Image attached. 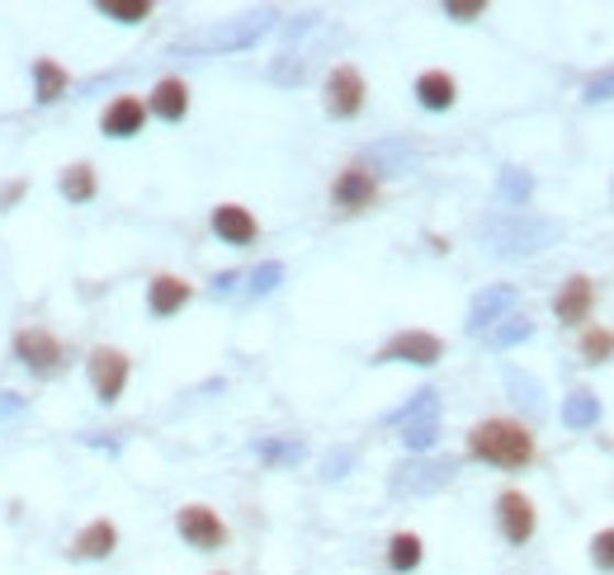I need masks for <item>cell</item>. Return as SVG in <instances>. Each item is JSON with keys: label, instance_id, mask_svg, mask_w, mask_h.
Returning <instances> with one entry per match:
<instances>
[{"label": "cell", "instance_id": "obj_13", "mask_svg": "<svg viewBox=\"0 0 614 575\" xmlns=\"http://www.w3.org/2000/svg\"><path fill=\"white\" fill-rule=\"evenodd\" d=\"M142 127H147V100H137V94H119V100L104 104L100 133H104L109 142H129V137L142 133Z\"/></svg>", "mask_w": 614, "mask_h": 575}, {"label": "cell", "instance_id": "obj_27", "mask_svg": "<svg viewBox=\"0 0 614 575\" xmlns=\"http://www.w3.org/2000/svg\"><path fill=\"white\" fill-rule=\"evenodd\" d=\"M303 439H260L256 443V458L265 462V467H298L303 462Z\"/></svg>", "mask_w": 614, "mask_h": 575}, {"label": "cell", "instance_id": "obj_18", "mask_svg": "<svg viewBox=\"0 0 614 575\" xmlns=\"http://www.w3.org/2000/svg\"><path fill=\"white\" fill-rule=\"evenodd\" d=\"M147 114H156L161 123H180L189 114V86L180 76H161V81L152 86L147 94Z\"/></svg>", "mask_w": 614, "mask_h": 575}, {"label": "cell", "instance_id": "obj_5", "mask_svg": "<svg viewBox=\"0 0 614 575\" xmlns=\"http://www.w3.org/2000/svg\"><path fill=\"white\" fill-rule=\"evenodd\" d=\"M86 377H90L94 396H100L104 406H114L133 377V359L114 345H100V349H90V359H86Z\"/></svg>", "mask_w": 614, "mask_h": 575}, {"label": "cell", "instance_id": "obj_9", "mask_svg": "<svg viewBox=\"0 0 614 575\" xmlns=\"http://www.w3.org/2000/svg\"><path fill=\"white\" fill-rule=\"evenodd\" d=\"M176 533L185 538V548H194V552H223L227 548V523L217 519V509H209V505H185L176 515Z\"/></svg>", "mask_w": 614, "mask_h": 575}, {"label": "cell", "instance_id": "obj_29", "mask_svg": "<svg viewBox=\"0 0 614 575\" xmlns=\"http://www.w3.org/2000/svg\"><path fill=\"white\" fill-rule=\"evenodd\" d=\"M577 354L587 359V363H610V359H614V330H605V326H591V330H581V340H577Z\"/></svg>", "mask_w": 614, "mask_h": 575}, {"label": "cell", "instance_id": "obj_34", "mask_svg": "<svg viewBox=\"0 0 614 575\" xmlns=\"http://www.w3.org/2000/svg\"><path fill=\"white\" fill-rule=\"evenodd\" d=\"M350 467H355V449H331L322 458V482H341Z\"/></svg>", "mask_w": 614, "mask_h": 575}, {"label": "cell", "instance_id": "obj_7", "mask_svg": "<svg viewBox=\"0 0 614 575\" xmlns=\"http://www.w3.org/2000/svg\"><path fill=\"white\" fill-rule=\"evenodd\" d=\"M10 349H14V359H20L34 377H53V373H62V363H67V359H62V340L53 330H43V326L14 330Z\"/></svg>", "mask_w": 614, "mask_h": 575}, {"label": "cell", "instance_id": "obj_2", "mask_svg": "<svg viewBox=\"0 0 614 575\" xmlns=\"http://www.w3.org/2000/svg\"><path fill=\"white\" fill-rule=\"evenodd\" d=\"M468 458L487 462V467H501V472H520L534 462V429L492 415V420L468 429Z\"/></svg>", "mask_w": 614, "mask_h": 575}, {"label": "cell", "instance_id": "obj_16", "mask_svg": "<svg viewBox=\"0 0 614 575\" xmlns=\"http://www.w3.org/2000/svg\"><path fill=\"white\" fill-rule=\"evenodd\" d=\"M119 548V529L109 519H90L81 533L71 538V562H109Z\"/></svg>", "mask_w": 614, "mask_h": 575}, {"label": "cell", "instance_id": "obj_19", "mask_svg": "<svg viewBox=\"0 0 614 575\" xmlns=\"http://www.w3.org/2000/svg\"><path fill=\"white\" fill-rule=\"evenodd\" d=\"M454 100H459V81L449 71H421L416 76V104L425 114H449Z\"/></svg>", "mask_w": 614, "mask_h": 575}, {"label": "cell", "instance_id": "obj_12", "mask_svg": "<svg viewBox=\"0 0 614 575\" xmlns=\"http://www.w3.org/2000/svg\"><path fill=\"white\" fill-rule=\"evenodd\" d=\"M511 307H515V288L511 283H492V288H482V293H472L468 322H464L468 335H487L501 316H511Z\"/></svg>", "mask_w": 614, "mask_h": 575}, {"label": "cell", "instance_id": "obj_15", "mask_svg": "<svg viewBox=\"0 0 614 575\" xmlns=\"http://www.w3.org/2000/svg\"><path fill=\"white\" fill-rule=\"evenodd\" d=\"M213 236L223 246H250L260 236V222L250 217L242 203H217L213 207Z\"/></svg>", "mask_w": 614, "mask_h": 575}, {"label": "cell", "instance_id": "obj_31", "mask_svg": "<svg viewBox=\"0 0 614 575\" xmlns=\"http://www.w3.org/2000/svg\"><path fill=\"white\" fill-rule=\"evenodd\" d=\"M506 392H511L515 402L525 406L529 415H539V410H544V387H539V382H534L529 373H520V369H506Z\"/></svg>", "mask_w": 614, "mask_h": 575}, {"label": "cell", "instance_id": "obj_33", "mask_svg": "<svg viewBox=\"0 0 614 575\" xmlns=\"http://www.w3.org/2000/svg\"><path fill=\"white\" fill-rule=\"evenodd\" d=\"M581 100H587V104H610V100H614V67L595 71L591 81L581 86Z\"/></svg>", "mask_w": 614, "mask_h": 575}, {"label": "cell", "instance_id": "obj_1", "mask_svg": "<svg viewBox=\"0 0 614 575\" xmlns=\"http://www.w3.org/2000/svg\"><path fill=\"white\" fill-rule=\"evenodd\" d=\"M562 241V222L539 217V213H501L492 222H482V250L496 260H525L548 246Z\"/></svg>", "mask_w": 614, "mask_h": 575}, {"label": "cell", "instance_id": "obj_25", "mask_svg": "<svg viewBox=\"0 0 614 575\" xmlns=\"http://www.w3.org/2000/svg\"><path fill=\"white\" fill-rule=\"evenodd\" d=\"M425 562V542L416 533H392L388 538V566L398 575H412Z\"/></svg>", "mask_w": 614, "mask_h": 575}, {"label": "cell", "instance_id": "obj_22", "mask_svg": "<svg viewBox=\"0 0 614 575\" xmlns=\"http://www.w3.org/2000/svg\"><path fill=\"white\" fill-rule=\"evenodd\" d=\"M67 90H71V76L62 71L53 57H38L34 61V100L38 104H57Z\"/></svg>", "mask_w": 614, "mask_h": 575}, {"label": "cell", "instance_id": "obj_23", "mask_svg": "<svg viewBox=\"0 0 614 575\" xmlns=\"http://www.w3.org/2000/svg\"><path fill=\"white\" fill-rule=\"evenodd\" d=\"M388 425H416V420H439V392L435 387H421V392H412V402H402L398 410H388L383 415Z\"/></svg>", "mask_w": 614, "mask_h": 575}, {"label": "cell", "instance_id": "obj_20", "mask_svg": "<svg viewBox=\"0 0 614 575\" xmlns=\"http://www.w3.org/2000/svg\"><path fill=\"white\" fill-rule=\"evenodd\" d=\"M562 425L567 429H595L601 425V396L595 392H587V387H577V392H567L562 396Z\"/></svg>", "mask_w": 614, "mask_h": 575}, {"label": "cell", "instance_id": "obj_3", "mask_svg": "<svg viewBox=\"0 0 614 575\" xmlns=\"http://www.w3.org/2000/svg\"><path fill=\"white\" fill-rule=\"evenodd\" d=\"M275 20H279L275 10H250V14H236V20H223L217 29H209V34L189 38L185 47L189 53H242V47H256L270 34Z\"/></svg>", "mask_w": 614, "mask_h": 575}, {"label": "cell", "instance_id": "obj_40", "mask_svg": "<svg viewBox=\"0 0 614 575\" xmlns=\"http://www.w3.org/2000/svg\"><path fill=\"white\" fill-rule=\"evenodd\" d=\"M213 575H223V571H213Z\"/></svg>", "mask_w": 614, "mask_h": 575}, {"label": "cell", "instance_id": "obj_11", "mask_svg": "<svg viewBox=\"0 0 614 575\" xmlns=\"http://www.w3.org/2000/svg\"><path fill=\"white\" fill-rule=\"evenodd\" d=\"M378 199V170H369L365 161L345 166L336 180H331V203L341 207V213H365V207H373Z\"/></svg>", "mask_w": 614, "mask_h": 575}, {"label": "cell", "instance_id": "obj_30", "mask_svg": "<svg viewBox=\"0 0 614 575\" xmlns=\"http://www.w3.org/2000/svg\"><path fill=\"white\" fill-rule=\"evenodd\" d=\"M402 449L412 458H425L439 443V420H416V425H402Z\"/></svg>", "mask_w": 614, "mask_h": 575}, {"label": "cell", "instance_id": "obj_26", "mask_svg": "<svg viewBox=\"0 0 614 575\" xmlns=\"http://www.w3.org/2000/svg\"><path fill=\"white\" fill-rule=\"evenodd\" d=\"M525 340H534V322H529V316H520V312L501 316V322L487 330V345H492V349H515Z\"/></svg>", "mask_w": 614, "mask_h": 575}, {"label": "cell", "instance_id": "obj_14", "mask_svg": "<svg viewBox=\"0 0 614 575\" xmlns=\"http://www.w3.org/2000/svg\"><path fill=\"white\" fill-rule=\"evenodd\" d=\"M591 307H595V283L587 274H572L558 288V297H554V316L562 326H587Z\"/></svg>", "mask_w": 614, "mask_h": 575}, {"label": "cell", "instance_id": "obj_36", "mask_svg": "<svg viewBox=\"0 0 614 575\" xmlns=\"http://www.w3.org/2000/svg\"><path fill=\"white\" fill-rule=\"evenodd\" d=\"M439 10H445V20H454V24H472L487 10V0H445Z\"/></svg>", "mask_w": 614, "mask_h": 575}, {"label": "cell", "instance_id": "obj_37", "mask_svg": "<svg viewBox=\"0 0 614 575\" xmlns=\"http://www.w3.org/2000/svg\"><path fill=\"white\" fill-rule=\"evenodd\" d=\"M24 194H29V180H5V184H0V213H10V207L20 203Z\"/></svg>", "mask_w": 614, "mask_h": 575}, {"label": "cell", "instance_id": "obj_35", "mask_svg": "<svg viewBox=\"0 0 614 575\" xmlns=\"http://www.w3.org/2000/svg\"><path fill=\"white\" fill-rule=\"evenodd\" d=\"M591 566L595 571H614V529H601L591 538Z\"/></svg>", "mask_w": 614, "mask_h": 575}, {"label": "cell", "instance_id": "obj_4", "mask_svg": "<svg viewBox=\"0 0 614 575\" xmlns=\"http://www.w3.org/2000/svg\"><path fill=\"white\" fill-rule=\"evenodd\" d=\"M454 472H459V462L454 458H406L392 467L388 476V491L392 495H402V500H421V495H435V491H445L454 482Z\"/></svg>", "mask_w": 614, "mask_h": 575}, {"label": "cell", "instance_id": "obj_24", "mask_svg": "<svg viewBox=\"0 0 614 575\" xmlns=\"http://www.w3.org/2000/svg\"><path fill=\"white\" fill-rule=\"evenodd\" d=\"M496 194H501V203H511V213H525V203L534 199V174L520 170V166H501Z\"/></svg>", "mask_w": 614, "mask_h": 575}, {"label": "cell", "instance_id": "obj_38", "mask_svg": "<svg viewBox=\"0 0 614 575\" xmlns=\"http://www.w3.org/2000/svg\"><path fill=\"white\" fill-rule=\"evenodd\" d=\"M24 396L20 392H0V425H5V420H14V415H24Z\"/></svg>", "mask_w": 614, "mask_h": 575}, {"label": "cell", "instance_id": "obj_8", "mask_svg": "<svg viewBox=\"0 0 614 575\" xmlns=\"http://www.w3.org/2000/svg\"><path fill=\"white\" fill-rule=\"evenodd\" d=\"M365 100H369V86L365 76H359V67H350V61H341V67H331L326 76V114L331 119H359L365 114Z\"/></svg>", "mask_w": 614, "mask_h": 575}, {"label": "cell", "instance_id": "obj_39", "mask_svg": "<svg viewBox=\"0 0 614 575\" xmlns=\"http://www.w3.org/2000/svg\"><path fill=\"white\" fill-rule=\"evenodd\" d=\"M236 283H242V274H236V269H223V274H213V293L227 297V293H236Z\"/></svg>", "mask_w": 614, "mask_h": 575}, {"label": "cell", "instance_id": "obj_10", "mask_svg": "<svg viewBox=\"0 0 614 575\" xmlns=\"http://www.w3.org/2000/svg\"><path fill=\"white\" fill-rule=\"evenodd\" d=\"M496 529L511 548H525V542L534 538V529H539V509H534V500L525 491H501L496 495Z\"/></svg>", "mask_w": 614, "mask_h": 575}, {"label": "cell", "instance_id": "obj_28", "mask_svg": "<svg viewBox=\"0 0 614 575\" xmlns=\"http://www.w3.org/2000/svg\"><path fill=\"white\" fill-rule=\"evenodd\" d=\"M94 14H104L114 24H142L152 20V0H94Z\"/></svg>", "mask_w": 614, "mask_h": 575}, {"label": "cell", "instance_id": "obj_21", "mask_svg": "<svg viewBox=\"0 0 614 575\" xmlns=\"http://www.w3.org/2000/svg\"><path fill=\"white\" fill-rule=\"evenodd\" d=\"M57 189H62V199L67 203H90L94 194H100V174H94V166L86 161H76L57 174Z\"/></svg>", "mask_w": 614, "mask_h": 575}, {"label": "cell", "instance_id": "obj_32", "mask_svg": "<svg viewBox=\"0 0 614 575\" xmlns=\"http://www.w3.org/2000/svg\"><path fill=\"white\" fill-rule=\"evenodd\" d=\"M279 283H283V260H265V264H256L246 274V293L250 297H270Z\"/></svg>", "mask_w": 614, "mask_h": 575}, {"label": "cell", "instance_id": "obj_6", "mask_svg": "<svg viewBox=\"0 0 614 575\" xmlns=\"http://www.w3.org/2000/svg\"><path fill=\"white\" fill-rule=\"evenodd\" d=\"M439 359H445V340L431 330H398L373 354V363H412V369H435Z\"/></svg>", "mask_w": 614, "mask_h": 575}, {"label": "cell", "instance_id": "obj_17", "mask_svg": "<svg viewBox=\"0 0 614 575\" xmlns=\"http://www.w3.org/2000/svg\"><path fill=\"white\" fill-rule=\"evenodd\" d=\"M189 297H194V288H189L180 274H156L147 283V312L156 316V322H170L176 312H185Z\"/></svg>", "mask_w": 614, "mask_h": 575}]
</instances>
